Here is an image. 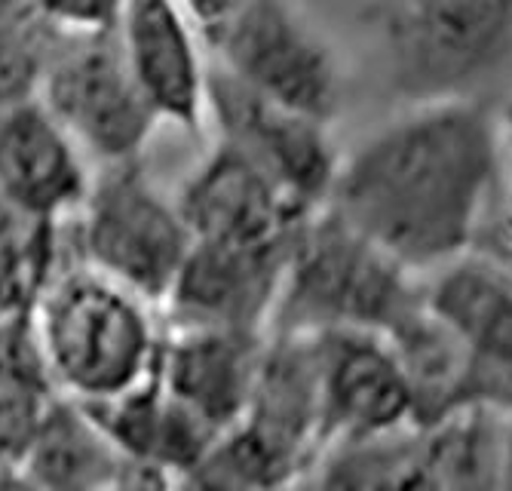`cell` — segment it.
<instances>
[{
  "label": "cell",
  "instance_id": "ffe728a7",
  "mask_svg": "<svg viewBox=\"0 0 512 491\" xmlns=\"http://www.w3.org/2000/svg\"><path fill=\"white\" fill-rule=\"evenodd\" d=\"M476 252L488 255L503 271L512 274V191L503 200H497L491 218L485 221V228L479 234Z\"/></svg>",
  "mask_w": 512,
  "mask_h": 491
},
{
  "label": "cell",
  "instance_id": "9c48e42d",
  "mask_svg": "<svg viewBox=\"0 0 512 491\" xmlns=\"http://www.w3.org/2000/svg\"><path fill=\"white\" fill-rule=\"evenodd\" d=\"M310 344L319 381L322 445L414 424L411 384L387 335L329 329L310 332Z\"/></svg>",
  "mask_w": 512,
  "mask_h": 491
},
{
  "label": "cell",
  "instance_id": "5b68a950",
  "mask_svg": "<svg viewBox=\"0 0 512 491\" xmlns=\"http://www.w3.org/2000/svg\"><path fill=\"white\" fill-rule=\"evenodd\" d=\"M203 37L209 59L258 96L332 126L347 111L350 62L304 0H243Z\"/></svg>",
  "mask_w": 512,
  "mask_h": 491
},
{
  "label": "cell",
  "instance_id": "6da1fadb",
  "mask_svg": "<svg viewBox=\"0 0 512 491\" xmlns=\"http://www.w3.org/2000/svg\"><path fill=\"white\" fill-rule=\"evenodd\" d=\"M500 175L494 102L396 105L344 151L325 206L424 277L476 249L500 200Z\"/></svg>",
  "mask_w": 512,
  "mask_h": 491
},
{
  "label": "cell",
  "instance_id": "7c38bea8",
  "mask_svg": "<svg viewBox=\"0 0 512 491\" xmlns=\"http://www.w3.org/2000/svg\"><path fill=\"white\" fill-rule=\"evenodd\" d=\"M117 40L160 126L206 132L209 47L188 7L181 0H126Z\"/></svg>",
  "mask_w": 512,
  "mask_h": 491
},
{
  "label": "cell",
  "instance_id": "3957f363",
  "mask_svg": "<svg viewBox=\"0 0 512 491\" xmlns=\"http://www.w3.org/2000/svg\"><path fill=\"white\" fill-rule=\"evenodd\" d=\"M371 22L396 105L497 102L512 83V0H378Z\"/></svg>",
  "mask_w": 512,
  "mask_h": 491
},
{
  "label": "cell",
  "instance_id": "277c9868",
  "mask_svg": "<svg viewBox=\"0 0 512 491\" xmlns=\"http://www.w3.org/2000/svg\"><path fill=\"white\" fill-rule=\"evenodd\" d=\"M417 298L421 277L325 206L295 237L270 332L368 329L387 335Z\"/></svg>",
  "mask_w": 512,
  "mask_h": 491
},
{
  "label": "cell",
  "instance_id": "7a4b0ae2",
  "mask_svg": "<svg viewBox=\"0 0 512 491\" xmlns=\"http://www.w3.org/2000/svg\"><path fill=\"white\" fill-rule=\"evenodd\" d=\"M157 314L160 307L145 295L65 255L28 314L46 381L83 406L145 381L163 341Z\"/></svg>",
  "mask_w": 512,
  "mask_h": 491
},
{
  "label": "cell",
  "instance_id": "7402d4cb",
  "mask_svg": "<svg viewBox=\"0 0 512 491\" xmlns=\"http://www.w3.org/2000/svg\"><path fill=\"white\" fill-rule=\"evenodd\" d=\"M497 485L512 488V409L500 415V455H497Z\"/></svg>",
  "mask_w": 512,
  "mask_h": 491
},
{
  "label": "cell",
  "instance_id": "cb8c5ba5",
  "mask_svg": "<svg viewBox=\"0 0 512 491\" xmlns=\"http://www.w3.org/2000/svg\"><path fill=\"white\" fill-rule=\"evenodd\" d=\"M10 485H22V476H19L16 458L0 452V488H10Z\"/></svg>",
  "mask_w": 512,
  "mask_h": 491
},
{
  "label": "cell",
  "instance_id": "ac0fdd59",
  "mask_svg": "<svg viewBox=\"0 0 512 491\" xmlns=\"http://www.w3.org/2000/svg\"><path fill=\"white\" fill-rule=\"evenodd\" d=\"M59 221H43L0 203V320H22L62 264Z\"/></svg>",
  "mask_w": 512,
  "mask_h": 491
},
{
  "label": "cell",
  "instance_id": "9a60e30c",
  "mask_svg": "<svg viewBox=\"0 0 512 491\" xmlns=\"http://www.w3.org/2000/svg\"><path fill=\"white\" fill-rule=\"evenodd\" d=\"M270 332L218 326H166L157 375L215 436L234 427L252 399Z\"/></svg>",
  "mask_w": 512,
  "mask_h": 491
},
{
  "label": "cell",
  "instance_id": "8fae6325",
  "mask_svg": "<svg viewBox=\"0 0 512 491\" xmlns=\"http://www.w3.org/2000/svg\"><path fill=\"white\" fill-rule=\"evenodd\" d=\"M424 301L470 356V406L512 409V274L467 252L421 277Z\"/></svg>",
  "mask_w": 512,
  "mask_h": 491
},
{
  "label": "cell",
  "instance_id": "4fadbf2b",
  "mask_svg": "<svg viewBox=\"0 0 512 491\" xmlns=\"http://www.w3.org/2000/svg\"><path fill=\"white\" fill-rule=\"evenodd\" d=\"M191 240L209 243H292L316 212L298 209L264 172L221 142L175 191Z\"/></svg>",
  "mask_w": 512,
  "mask_h": 491
},
{
  "label": "cell",
  "instance_id": "2e32d148",
  "mask_svg": "<svg viewBox=\"0 0 512 491\" xmlns=\"http://www.w3.org/2000/svg\"><path fill=\"white\" fill-rule=\"evenodd\" d=\"M16 467L28 488H123L126 479V461L102 424L83 403L62 393L46 399L34 418L16 452Z\"/></svg>",
  "mask_w": 512,
  "mask_h": 491
},
{
  "label": "cell",
  "instance_id": "44dd1931",
  "mask_svg": "<svg viewBox=\"0 0 512 491\" xmlns=\"http://www.w3.org/2000/svg\"><path fill=\"white\" fill-rule=\"evenodd\" d=\"M184 7H188V13L197 19V25L203 31H209L212 25H218L221 19H227L230 13H234L243 0H181Z\"/></svg>",
  "mask_w": 512,
  "mask_h": 491
},
{
  "label": "cell",
  "instance_id": "30bf717a",
  "mask_svg": "<svg viewBox=\"0 0 512 491\" xmlns=\"http://www.w3.org/2000/svg\"><path fill=\"white\" fill-rule=\"evenodd\" d=\"M292 246L194 240L160 304L163 323L270 332Z\"/></svg>",
  "mask_w": 512,
  "mask_h": 491
},
{
  "label": "cell",
  "instance_id": "d6986e66",
  "mask_svg": "<svg viewBox=\"0 0 512 491\" xmlns=\"http://www.w3.org/2000/svg\"><path fill=\"white\" fill-rule=\"evenodd\" d=\"M31 4L59 34H99L117 28L126 0H31Z\"/></svg>",
  "mask_w": 512,
  "mask_h": 491
},
{
  "label": "cell",
  "instance_id": "5bb4252c",
  "mask_svg": "<svg viewBox=\"0 0 512 491\" xmlns=\"http://www.w3.org/2000/svg\"><path fill=\"white\" fill-rule=\"evenodd\" d=\"M96 166L37 96L0 108V203L43 221L80 209Z\"/></svg>",
  "mask_w": 512,
  "mask_h": 491
},
{
  "label": "cell",
  "instance_id": "52a82bcc",
  "mask_svg": "<svg viewBox=\"0 0 512 491\" xmlns=\"http://www.w3.org/2000/svg\"><path fill=\"white\" fill-rule=\"evenodd\" d=\"M37 99L71 132L92 166L142 157L160 129L123 59L117 28L59 34Z\"/></svg>",
  "mask_w": 512,
  "mask_h": 491
},
{
  "label": "cell",
  "instance_id": "ba28073f",
  "mask_svg": "<svg viewBox=\"0 0 512 491\" xmlns=\"http://www.w3.org/2000/svg\"><path fill=\"white\" fill-rule=\"evenodd\" d=\"M206 132L234 148L283 191L298 209H325L344 151L335 126L258 96L209 59Z\"/></svg>",
  "mask_w": 512,
  "mask_h": 491
},
{
  "label": "cell",
  "instance_id": "8992f818",
  "mask_svg": "<svg viewBox=\"0 0 512 491\" xmlns=\"http://www.w3.org/2000/svg\"><path fill=\"white\" fill-rule=\"evenodd\" d=\"M74 258L120 280L157 307L169 295L191 249L175 194L145 169L142 157L96 166L89 191L68 221Z\"/></svg>",
  "mask_w": 512,
  "mask_h": 491
},
{
  "label": "cell",
  "instance_id": "603a6c76",
  "mask_svg": "<svg viewBox=\"0 0 512 491\" xmlns=\"http://www.w3.org/2000/svg\"><path fill=\"white\" fill-rule=\"evenodd\" d=\"M494 111H497V123H500L503 139H512V83L503 89L500 99L494 102Z\"/></svg>",
  "mask_w": 512,
  "mask_h": 491
},
{
  "label": "cell",
  "instance_id": "e0dca14e",
  "mask_svg": "<svg viewBox=\"0 0 512 491\" xmlns=\"http://www.w3.org/2000/svg\"><path fill=\"white\" fill-rule=\"evenodd\" d=\"M500 415L497 409L470 406L433 424H417L424 439L427 488H500Z\"/></svg>",
  "mask_w": 512,
  "mask_h": 491
}]
</instances>
